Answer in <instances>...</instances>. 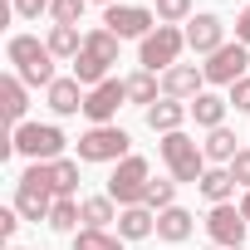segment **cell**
Masks as SVG:
<instances>
[{"label": "cell", "mask_w": 250, "mask_h": 250, "mask_svg": "<svg viewBox=\"0 0 250 250\" xmlns=\"http://www.w3.org/2000/svg\"><path fill=\"white\" fill-rule=\"evenodd\" d=\"M118 35L113 30H88L83 35V54H93V59H103V64H118Z\"/></svg>", "instance_id": "23"}, {"label": "cell", "mask_w": 250, "mask_h": 250, "mask_svg": "<svg viewBox=\"0 0 250 250\" xmlns=\"http://www.w3.org/2000/svg\"><path fill=\"white\" fill-rule=\"evenodd\" d=\"M182 44H187V35H182L177 25H157V30H152V35L138 44V59H143V69H147V74H157V69L167 74V69L177 64Z\"/></svg>", "instance_id": "6"}, {"label": "cell", "mask_w": 250, "mask_h": 250, "mask_svg": "<svg viewBox=\"0 0 250 250\" xmlns=\"http://www.w3.org/2000/svg\"><path fill=\"white\" fill-rule=\"evenodd\" d=\"M196 191H201L211 206H226V201L235 196V177H230V167H206V177L196 182Z\"/></svg>", "instance_id": "19"}, {"label": "cell", "mask_w": 250, "mask_h": 250, "mask_svg": "<svg viewBox=\"0 0 250 250\" xmlns=\"http://www.w3.org/2000/svg\"><path fill=\"white\" fill-rule=\"evenodd\" d=\"M93 5H103V10H108V5H118V0H93Z\"/></svg>", "instance_id": "38"}, {"label": "cell", "mask_w": 250, "mask_h": 250, "mask_svg": "<svg viewBox=\"0 0 250 250\" xmlns=\"http://www.w3.org/2000/svg\"><path fill=\"white\" fill-rule=\"evenodd\" d=\"M79 221H83V201L59 196V201H54V211H49V226H54V230H74Z\"/></svg>", "instance_id": "26"}, {"label": "cell", "mask_w": 250, "mask_h": 250, "mask_svg": "<svg viewBox=\"0 0 250 250\" xmlns=\"http://www.w3.org/2000/svg\"><path fill=\"white\" fill-rule=\"evenodd\" d=\"M206 250H221V245H206Z\"/></svg>", "instance_id": "39"}, {"label": "cell", "mask_w": 250, "mask_h": 250, "mask_svg": "<svg viewBox=\"0 0 250 250\" xmlns=\"http://www.w3.org/2000/svg\"><path fill=\"white\" fill-rule=\"evenodd\" d=\"M15 250H20V245H15Z\"/></svg>", "instance_id": "41"}, {"label": "cell", "mask_w": 250, "mask_h": 250, "mask_svg": "<svg viewBox=\"0 0 250 250\" xmlns=\"http://www.w3.org/2000/svg\"><path fill=\"white\" fill-rule=\"evenodd\" d=\"M10 138H15V152H25L30 162H59L64 157V133L54 123H20Z\"/></svg>", "instance_id": "5"}, {"label": "cell", "mask_w": 250, "mask_h": 250, "mask_svg": "<svg viewBox=\"0 0 250 250\" xmlns=\"http://www.w3.org/2000/svg\"><path fill=\"white\" fill-rule=\"evenodd\" d=\"M201 83H206V74H201L196 64H172V69L162 74V93H167V98H196Z\"/></svg>", "instance_id": "14"}, {"label": "cell", "mask_w": 250, "mask_h": 250, "mask_svg": "<svg viewBox=\"0 0 250 250\" xmlns=\"http://www.w3.org/2000/svg\"><path fill=\"white\" fill-rule=\"evenodd\" d=\"M74 250H123V235L113 230H74Z\"/></svg>", "instance_id": "27"}, {"label": "cell", "mask_w": 250, "mask_h": 250, "mask_svg": "<svg viewBox=\"0 0 250 250\" xmlns=\"http://www.w3.org/2000/svg\"><path fill=\"white\" fill-rule=\"evenodd\" d=\"M152 25H162L147 5H108L103 10V30H113L118 40H147Z\"/></svg>", "instance_id": "8"}, {"label": "cell", "mask_w": 250, "mask_h": 250, "mask_svg": "<svg viewBox=\"0 0 250 250\" xmlns=\"http://www.w3.org/2000/svg\"><path fill=\"white\" fill-rule=\"evenodd\" d=\"M187 113H191V103H182V98H157L152 108H147V128L152 133H182V123H187Z\"/></svg>", "instance_id": "13"}, {"label": "cell", "mask_w": 250, "mask_h": 250, "mask_svg": "<svg viewBox=\"0 0 250 250\" xmlns=\"http://www.w3.org/2000/svg\"><path fill=\"white\" fill-rule=\"evenodd\" d=\"M187 44L196 49V54H216L221 44H226V25H221V15H211V10H201L191 25H187Z\"/></svg>", "instance_id": "12"}, {"label": "cell", "mask_w": 250, "mask_h": 250, "mask_svg": "<svg viewBox=\"0 0 250 250\" xmlns=\"http://www.w3.org/2000/svg\"><path fill=\"white\" fill-rule=\"evenodd\" d=\"M147 182H152V172H147V157H123L118 167H113V177H108V196L118 201V206H143L147 201Z\"/></svg>", "instance_id": "4"}, {"label": "cell", "mask_w": 250, "mask_h": 250, "mask_svg": "<svg viewBox=\"0 0 250 250\" xmlns=\"http://www.w3.org/2000/svg\"><path fill=\"white\" fill-rule=\"evenodd\" d=\"M128 103V83L123 79H103L98 88H88V98H83V118L93 123V128H108L113 123V113Z\"/></svg>", "instance_id": "9"}, {"label": "cell", "mask_w": 250, "mask_h": 250, "mask_svg": "<svg viewBox=\"0 0 250 250\" xmlns=\"http://www.w3.org/2000/svg\"><path fill=\"white\" fill-rule=\"evenodd\" d=\"M240 216H245V226H250V191L240 196Z\"/></svg>", "instance_id": "37"}, {"label": "cell", "mask_w": 250, "mask_h": 250, "mask_svg": "<svg viewBox=\"0 0 250 250\" xmlns=\"http://www.w3.org/2000/svg\"><path fill=\"white\" fill-rule=\"evenodd\" d=\"M0 108H5V118L15 123V128L25 123V108H30V93H25V79H20V74H5V79H0Z\"/></svg>", "instance_id": "17"}, {"label": "cell", "mask_w": 250, "mask_h": 250, "mask_svg": "<svg viewBox=\"0 0 250 250\" xmlns=\"http://www.w3.org/2000/svg\"><path fill=\"white\" fill-rule=\"evenodd\" d=\"M128 147H133V138L123 128H113V123H108V128H88L79 138V162H123Z\"/></svg>", "instance_id": "7"}, {"label": "cell", "mask_w": 250, "mask_h": 250, "mask_svg": "<svg viewBox=\"0 0 250 250\" xmlns=\"http://www.w3.org/2000/svg\"><path fill=\"white\" fill-rule=\"evenodd\" d=\"M187 15H191V0H157V20L162 25H177Z\"/></svg>", "instance_id": "31"}, {"label": "cell", "mask_w": 250, "mask_h": 250, "mask_svg": "<svg viewBox=\"0 0 250 250\" xmlns=\"http://www.w3.org/2000/svg\"><path fill=\"white\" fill-rule=\"evenodd\" d=\"M108 221H118L113 196H108V191H103V196H83V226H88V230H108Z\"/></svg>", "instance_id": "24"}, {"label": "cell", "mask_w": 250, "mask_h": 250, "mask_svg": "<svg viewBox=\"0 0 250 250\" xmlns=\"http://www.w3.org/2000/svg\"><path fill=\"white\" fill-rule=\"evenodd\" d=\"M162 162H167L172 182L196 187V182L206 177V152H201L196 138H187V133H167V138H162Z\"/></svg>", "instance_id": "3"}, {"label": "cell", "mask_w": 250, "mask_h": 250, "mask_svg": "<svg viewBox=\"0 0 250 250\" xmlns=\"http://www.w3.org/2000/svg\"><path fill=\"white\" fill-rule=\"evenodd\" d=\"M172 196H177V182H147V201H143V206H152V211H167V206H177Z\"/></svg>", "instance_id": "29"}, {"label": "cell", "mask_w": 250, "mask_h": 250, "mask_svg": "<svg viewBox=\"0 0 250 250\" xmlns=\"http://www.w3.org/2000/svg\"><path fill=\"white\" fill-rule=\"evenodd\" d=\"M44 44H49L54 59H79V54H83V40H79L74 25H49V40H44Z\"/></svg>", "instance_id": "21"}, {"label": "cell", "mask_w": 250, "mask_h": 250, "mask_svg": "<svg viewBox=\"0 0 250 250\" xmlns=\"http://www.w3.org/2000/svg\"><path fill=\"white\" fill-rule=\"evenodd\" d=\"M123 83H128V98H133V103H143V108H152V103H157V88H162V83H157V74H147V69H138L133 79H123Z\"/></svg>", "instance_id": "25"}, {"label": "cell", "mask_w": 250, "mask_h": 250, "mask_svg": "<svg viewBox=\"0 0 250 250\" xmlns=\"http://www.w3.org/2000/svg\"><path fill=\"white\" fill-rule=\"evenodd\" d=\"M245 216H240V206H211V216H206V235H211V245H221V250H240L245 245Z\"/></svg>", "instance_id": "11"}, {"label": "cell", "mask_w": 250, "mask_h": 250, "mask_svg": "<svg viewBox=\"0 0 250 250\" xmlns=\"http://www.w3.org/2000/svg\"><path fill=\"white\" fill-rule=\"evenodd\" d=\"M15 230H20V211L10 206V211H0V235H5V240H10Z\"/></svg>", "instance_id": "35"}, {"label": "cell", "mask_w": 250, "mask_h": 250, "mask_svg": "<svg viewBox=\"0 0 250 250\" xmlns=\"http://www.w3.org/2000/svg\"><path fill=\"white\" fill-rule=\"evenodd\" d=\"M201 152H206V162H226V167H230L240 147H235V133H230V128H216V133H206Z\"/></svg>", "instance_id": "22"}, {"label": "cell", "mask_w": 250, "mask_h": 250, "mask_svg": "<svg viewBox=\"0 0 250 250\" xmlns=\"http://www.w3.org/2000/svg\"><path fill=\"white\" fill-rule=\"evenodd\" d=\"M235 40L250 49V5H245V10H240V20H235Z\"/></svg>", "instance_id": "36"}, {"label": "cell", "mask_w": 250, "mask_h": 250, "mask_svg": "<svg viewBox=\"0 0 250 250\" xmlns=\"http://www.w3.org/2000/svg\"><path fill=\"white\" fill-rule=\"evenodd\" d=\"M5 54H10V64H15V74H20L25 83H35V88H49V83H54V54H49V44H40L35 35H15V40L5 44Z\"/></svg>", "instance_id": "2"}, {"label": "cell", "mask_w": 250, "mask_h": 250, "mask_svg": "<svg viewBox=\"0 0 250 250\" xmlns=\"http://www.w3.org/2000/svg\"><path fill=\"white\" fill-rule=\"evenodd\" d=\"M44 93H49V108H54L59 118H69V113H83V98H88L79 79H54Z\"/></svg>", "instance_id": "16"}, {"label": "cell", "mask_w": 250, "mask_h": 250, "mask_svg": "<svg viewBox=\"0 0 250 250\" xmlns=\"http://www.w3.org/2000/svg\"><path fill=\"white\" fill-rule=\"evenodd\" d=\"M157 235H162L167 245L187 240V235H191V211H182V206H167V211H157Z\"/></svg>", "instance_id": "20"}, {"label": "cell", "mask_w": 250, "mask_h": 250, "mask_svg": "<svg viewBox=\"0 0 250 250\" xmlns=\"http://www.w3.org/2000/svg\"><path fill=\"white\" fill-rule=\"evenodd\" d=\"M230 177H235V187H245V191H250V147H240V152H235Z\"/></svg>", "instance_id": "32"}, {"label": "cell", "mask_w": 250, "mask_h": 250, "mask_svg": "<svg viewBox=\"0 0 250 250\" xmlns=\"http://www.w3.org/2000/svg\"><path fill=\"white\" fill-rule=\"evenodd\" d=\"M240 250H245V245H240Z\"/></svg>", "instance_id": "40"}, {"label": "cell", "mask_w": 250, "mask_h": 250, "mask_svg": "<svg viewBox=\"0 0 250 250\" xmlns=\"http://www.w3.org/2000/svg\"><path fill=\"white\" fill-rule=\"evenodd\" d=\"M83 5H88V0H54V5H49V20H54V25H79Z\"/></svg>", "instance_id": "30"}, {"label": "cell", "mask_w": 250, "mask_h": 250, "mask_svg": "<svg viewBox=\"0 0 250 250\" xmlns=\"http://www.w3.org/2000/svg\"><path fill=\"white\" fill-rule=\"evenodd\" d=\"M10 5H15V15H20V20H40V15L54 5V0H10Z\"/></svg>", "instance_id": "33"}, {"label": "cell", "mask_w": 250, "mask_h": 250, "mask_svg": "<svg viewBox=\"0 0 250 250\" xmlns=\"http://www.w3.org/2000/svg\"><path fill=\"white\" fill-rule=\"evenodd\" d=\"M157 230V211L152 206H123L118 211V235L123 240H147Z\"/></svg>", "instance_id": "15"}, {"label": "cell", "mask_w": 250, "mask_h": 250, "mask_svg": "<svg viewBox=\"0 0 250 250\" xmlns=\"http://www.w3.org/2000/svg\"><path fill=\"white\" fill-rule=\"evenodd\" d=\"M226 108H230V98H216V93H196L191 98V118H196V128H206V133L226 128Z\"/></svg>", "instance_id": "18"}, {"label": "cell", "mask_w": 250, "mask_h": 250, "mask_svg": "<svg viewBox=\"0 0 250 250\" xmlns=\"http://www.w3.org/2000/svg\"><path fill=\"white\" fill-rule=\"evenodd\" d=\"M230 108H235V113H250V74H245L240 83H230Z\"/></svg>", "instance_id": "34"}, {"label": "cell", "mask_w": 250, "mask_h": 250, "mask_svg": "<svg viewBox=\"0 0 250 250\" xmlns=\"http://www.w3.org/2000/svg\"><path fill=\"white\" fill-rule=\"evenodd\" d=\"M49 177H54V191H59V196H74V191H79V162L59 157V162H49Z\"/></svg>", "instance_id": "28"}, {"label": "cell", "mask_w": 250, "mask_h": 250, "mask_svg": "<svg viewBox=\"0 0 250 250\" xmlns=\"http://www.w3.org/2000/svg\"><path fill=\"white\" fill-rule=\"evenodd\" d=\"M245 69H250V49L235 40V44H221L206 64H201V74H206V83H240L245 79Z\"/></svg>", "instance_id": "10"}, {"label": "cell", "mask_w": 250, "mask_h": 250, "mask_svg": "<svg viewBox=\"0 0 250 250\" xmlns=\"http://www.w3.org/2000/svg\"><path fill=\"white\" fill-rule=\"evenodd\" d=\"M59 191H54V177H49V162H30V172L15 182V211L25 221H49Z\"/></svg>", "instance_id": "1"}]
</instances>
